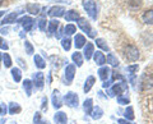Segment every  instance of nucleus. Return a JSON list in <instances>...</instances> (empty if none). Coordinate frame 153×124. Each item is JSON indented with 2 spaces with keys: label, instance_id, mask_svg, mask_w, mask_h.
<instances>
[{
  "label": "nucleus",
  "instance_id": "nucleus-15",
  "mask_svg": "<svg viewBox=\"0 0 153 124\" xmlns=\"http://www.w3.org/2000/svg\"><path fill=\"white\" fill-rule=\"evenodd\" d=\"M143 21H144L146 23H148V25H153V10L152 9H149V10H146L144 13H143Z\"/></svg>",
  "mask_w": 153,
  "mask_h": 124
},
{
  "label": "nucleus",
  "instance_id": "nucleus-25",
  "mask_svg": "<svg viewBox=\"0 0 153 124\" xmlns=\"http://www.w3.org/2000/svg\"><path fill=\"white\" fill-rule=\"evenodd\" d=\"M32 82L30 79H26L25 82H23V87H25V91H26V93H27V96L30 97L31 95H32Z\"/></svg>",
  "mask_w": 153,
  "mask_h": 124
},
{
  "label": "nucleus",
  "instance_id": "nucleus-37",
  "mask_svg": "<svg viewBox=\"0 0 153 124\" xmlns=\"http://www.w3.org/2000/svg\"><path fill=\"white\" fill-rule=\"evenodd\" d=\"M117 102H119V104H121V105H128L129 102H130V100H129V97L119 96V97H117Z\"/></svg>",
  "mask_w": 153,
  "mask_h": 124
},
{
  "label": "nucleus",
  "instance_id": "nucleus-45",
  "mask_svg": "<svg viewBox=\"0 0 153 124\" xmlns=\"http://www.w3.org/2000/svg\"><path fill=\"white\" fill-rule=\"evenodd\" d=\"M119 124H131V123H129L128 120H125V119H119Z\"/></svg>",
  "mask_w": 153,
  "mask_h": 124
},
{
  "label": "nucleus",
  "instance_id": "nucleus-5",
  "mask_svg": "<svg viewBox=\"0 0 153 124\" xmlns=\"http://www.w3.org/2000/svg\"><path fill=\"white\" fill-rule=\"evenodd\" d=\"M78 26H79V28L82 30L83 32H85V33H88V36L89 37H94L96 36V32L92 30V27H91V25L87 22V19H84V18H78Z\"/></svg>",
  "mask_w": 153,
  "mask_h": 124
},
{
  "label": "nucleus",
  "instance_id": "nucleus-30",
  "mask_svg": "<svg viewBox=\"0 0 153 124\" xmlns=\"http://www.w3.org/2000/svg\"><path fill=\"white\" fill-rule=\"evenodd\" d=\"M27 12H30L31 14H38L40 13V7H38L37 4H28Z\"/></svg>",
  "mask_w": 153,
  "mask_h": 124
},
{
  "label": "nucleus",
  "instance_id": "nucleus-3",
  "mask_svg": "<svg viewBox=\"0 0 153 124\" xmlns=\"http://www.w3.org/2000/svg\"><path fill=\"white\" fill-rule=\"evenodd\" d=\"M83 7L92 19H97V5L93 0H83Z\"/></svg>",
  "mask_w": 153,
  "mask_h": 124
},
{
  "label": "nucleus",
  "instance_id": "nucleus-28",
  "mask_svg": "<svg viewBox=\"0 0 153 124\" xmlns=\"http://www.w3.org/2000/svg\"><path fill=\"white\" fill-rule=\"evenodd\" d=\"M92 104H93L92 99H87V100L84 101L83 108H84V111L87 113V114H91V113H92Z\"/></svg>",
  "mask_w": 153,
  "mask_h": 124
},
{
  "label": "nucleus",
  "instance_id": "nucleus-8",
  "mask_svg": "<svg viewBox=\"0 0 153 124\" xmlns=\"http://www.w3.org/2000/svg\"><path fill=\"white\" fill-rule=\"evenodd\" d=\"M74 75H75V66L74 65H68L65 68V81H66V84H70L74 79Z\"/></svg>",
  "mask_w": 153,
  "mask_h": 124
},
{
  "label": "nucleus",
  "instance_id": "nucleus-6",
  "mask_svg": "<svg viewBox=\"0 0 153 124\" xmlns=\"http://www.w3.org/2000/svg\"><path fill=\"white\" fill-rule=\"evenodd\" d=\"M64 101H65V104L68 105V106H70V108H75V106H78V102H79L78 95L70 91V92H68V93L65 95Z\"/></svg>",
  "mask_w": 153,
  "mask_h": 124
},
{
  "label": "nucleus",
  "instance_id": "nucleus-49",
  "mask_svg": "<svg viewBox=\"0 0 153 124\" xmlns=\"http://www.w3.org/2000/svg\"><path fill=\"white\" fill-rule=\"evenodd\" d=\"M1 4H3V0H0V5H1Z\"/></svg>",
  "mask_w": 153,
  "mask_h": 124
},
{
  "label": "nucleus",
  "instance_id": "nucleus-33",
  "mask_svg": "<svg viewBox=\"0 0 153 124\" xmlns=\"http://www.w3.org/2000/svg\"><path fill=\"white\" fill-rule=\"evenodd\" d=\"M125 118H126V120H133L134 119V111H133V108L131 106H129L126 110H125Z\"/></svg>",
  "mask_w": 153,
  "mask_h": 124
},
{
  "label": "nucleus",
  "instance_id": "nucleus-39",
  "mask_svg": "<svg viewBox=\"0 0 153 124\" xmlns=\"http://www.w3.org/2000/svg\"><path fill=\"white\" fill-rule=\"evenodd\" d=\"M33 123L35 124H40L41 123V113H36L33 117Z\"/></svg>",
  "mask_w": 153,
  "mask_h": 124
},
{
  "label": "nucleus",
  "instance_id": "nucleus-35",
  "mask_svg": "<svg viewBox=\"0 0 153 124\" xmlns=\"http://www.w3.org/2000/svg\"><path fill=\"white\" fill-rule=\"evenodd\" d=\"M3 60H4V65H5V68H9V66H12V59L9 54H4L3 55Z\"/></svg>",
  "mask_w": 153,
  "mask_h": 124
},
{
  "label": "nucleus",
  "instance_id": "nucleus-34",
  "mask_svg": "<svg viewBox=\"0 0 153 124\" xmlns=\"http://www.w3.org/2000/svg\"><path fill=\"white\" fill-rule=\"evenodd\" d=\"M64 31H65L66 35H73V33H75L76 28H75L74 25H66L65 28H64Z\"/></svg>",
  "mask_w": 153,
  "mask_h": 124
},
{
  "label": "nucleus",
  "instance_id": "nucleus-31",
  "mask_svg": "<svg viewBox=\"0 0 153 124\" xmlns=\"http://www.w3.org/2000/svg\"><path fill=\"white\" fill-rule=\"evenodd\" d=\"M107 63H110L112 66H117V65H119V61H117V59H116V56H115L112 52H110L108 56H107Z\"/></svg>",
  "mask_w": 153,
  "mask_h": 124
},
{
  "label": "nucleus",
  "instance_id": "nucleus-13",
  "mask_svg": "<svg viewBox=\"0 0 153 124\" xmlns=\"http://www.w3.org/2000/svg\"><path fill=\"white\" fill-rule=\"evenodd\" d=\"M54 120L56 122V124H66L68 122V118H66V114L63 111H59L54 115Z\"/></svg>",
  "mask_w": 153,
  "mask_h": 124
},
{
  "label": "nucleus",
  "instance_id": "nucleus-12",
  "mask_svg": "<svg viewBox=\"0 0 153 124\" xmlns=\"http://www.w3.org/2000/svg\"><path fill=\"white\" fill-rule=\"evenodd\" d=\"M17 17H18V13H10V14H8V16H5L3 18V21L0 22L1 25H12V23H16L17 21Z\"/></svg>",
  "mask_w": 153,
  "mask_h": 124
},
{
  "label": "nucleus",
  "instance_id": "nucleus-24",
  "mask_svg": "<svg viewBox=\"0 0 153 124\" xmlns=\"http://www.w3.org/2000/svg\"><path fill=\"white\" fill-rule=\"evenodd\" d=\"M94 84V77H92V75H89V77L87 78V81H85L84 83V92L87 93L91 88H92V86Z\"/></svg>",
  "mask_w": 153,
  "mask_h": 124
},
{
  "label": "nucleus",
  "instance_id": "nucleus-23",
  "mask_svg": "<svg viewBox=\"0 0 153 124\" xmlns=\"http://www.w3.org/2000/svg\"><path fill=\"white\" fill-rule=\"evenodd\" d=\"M33 60H35V64L37 68H40V69H44L45 66H46V63H45V60L41 58L40 55H35V58H33Z\"/></svg>",
  "mask_w": 153,
  "mask_h": 124
},
{
  "label": "nucleus",
  "instance_id": "nucleus-20",
  "mask_svg": "<svg viewBox=\"0 0 153 124\" xmlns=\"http://www.w3.org/2000/svg\"><path fill=\"white\" fill-rule=\"evenodd\" d=\"M98 75H100V78H101L102 81L107 79L108 75H110V68L108 66H102V68L98 70Z\"/></svg>",
  "mask_w": 153,
  "mask_h": 124
},
{
  "label": "nucleus",
  "instance_id": "nucleus-16",
  "mask_svg": "<svg viewBox=\"0 0 153 124\" xmlns=\"http://www.w3.org/2000/svg\"><path fill=\"white\" fill-rule=\"evenodd\" d=\"M74 44H75L76 49H80V47H83V46L85 45V39H84V36H82V35H75Z\"/></svg>",
  "mask_w": 153,
  "mask_h": 124
},
{
  "label": "nucleus",
  "instance_id": "nucleus-1",
  "mask_svg": "<svg viewBox=\"0 0 153 124\" xmlns=\"http://www.w3.org/2000/svg\"><path fill=\"white\" fill-rule=\"evenodd\" d=\"M120 51H121V55L129 61H135L139 58V50H138V47L134 44H131L130 41L124 42L120 46Z\"/></svg>",
  "mask_w": 153,
  "mask_h": 124
},
{
  "label": "nucleus",
  "instance_id": "nucleus-44",
  "mask_svg": "<svg viewBox=\"0 0 153 124\" xmlns=\"http://www.w3.org/2000/svg\"><path fill=\"white\" fill-rule=\"evenodd\" d=\"M111 83H112V79H110V81H106V82H105L102 86H103L105 88H108V87H110V84H111Z\"/></svg>",
  "mask_w": 153,
  "mask_h": 124
},
{
  "label": "nucleus",
  "instance_id": "nucleus-43",
  "mask_svg": "<svg viewBox=\"0 0 153 124\" xmlns=\"http://www.w3.org/2000/svg\"><path fill=\"white\" fill-rule=\"evenodd\" d=\"M47 109V99L44 97L42 99V110H46Z\"/></svg>",
  "mask_w": 153,
  "mask_h": 124
},
{
  "label": "nucleus",
  "instance_id": "nucleus-41",
  "mask_svg": "<svg viewBox=\"0 0 153 124\" xmlns=\"http://www.w3.org/2000/svg\"><path fill=\"white\" fill-rule=\"evenodd\" d=\"M128 72H130V73L138 72V65H130V66H128Z\"/></svg>",
  "mask_w": 153,
  "mask_h": 124
},
{
  "label": "nucleus",
  "instance_id": "nucleus-10",
  "mask_svg": "<svg viewBox=\"0 0 153 124\" xmlns=\"http://www.w3.org/2000/svg\"><path fill=\"white\" fill-rule=\"evenodd\" d=\"M65 14V8L63 7H52L49 10L50 17H63Z\"/></svg>",
  "mask_w": 153,
  "mask_h": 124
},
{
  "label": "nucleus",
  "instance_id": "nucleus-42",
  "mask_svg": "<svg viewBox=\"0 0 153 124\" xmlns=\"http://www.w3.org/2000/svg\"><path fill=\"white\" fill-rule=\"evenodd\" d=\"M5 113H7V106L5 105H0V115H5Z\"/></svg>",
  "mask_w": 153,
  "mask_h": 124
},
{
  "label": "nucleus",
  "instance_id": "nucleus-27",
  "mask_svg": "<svg viewBox=\"0 0 153 124\" xmlns=\"http://www.w3.org/2000/svg\"><path fill=\"white\" fill-rule=\"evenodd\" d=\"M12 75H13V79L16 81V82H19V81L22 79V72L19 68H13L12 69Z\"/></svg>",
  "mask_w": 153,
  "mask_h": 124
},
{
  "label": "nucleus",
  "instance_id": "nucleus-38",
  "mask_svg": "<svg viewBox=\"0 0 153 124\" xmlns=\"http://www.w3.org/2000/svg\"><path fill=\"white\" fill-rule=\"evenodd\" d=\"M46 19H45V18H41V19L40 21H38V28H40V30L41 31H45L46 30Z\"/></svg>",
  "mask_w": 153,
  "mask_h": 124
},
{
  "label": "nucleus",
  "instance_id": "nucleus-47",
  "mask_svg": "<svg viewBox=\"0 0 153 124\" xmlns=\"http://www.w3.org/2000/svg\"><path fill=\"white\" fill-rule=\"evenodd\" d=\"M4 13H5V12H3V10H0V17H3V16H4Z\"/></svg>",
  "mask_w": 153,
  "mask_h": 124
},
{
  "label": "nucleus",
  "instance_id": "nucleus-21",
  "mask_svg": "<svg viewBox=\"0 0 153 124\" xmlns=\"http://www.w3.org/2000/svg\"><path fill=\"white\" fill-rule=\"evenodd\" d=\"M103 115V110L100 106H97V108H94V109H92V113H91V117H92L93 119H96V120H97V119H100Z\"/></svg>",
  "mask_w": 153,
  "mask_h": 124
},
{
  "label": "nucleus",
  "instance_id": "nucleus-7",
  "mask_svg": "<svg viewBox=\"0 0 153 124\" xmlns=\"http://www.w3.org/2000/svg\"><path fill=\"white\" fill-rule=\"evenodd\" d=\"M18 23H21V25L23 26V28H25L27 32L31 31L33 28V26H35V21H33L31 17H23V18H21V19L18 21Z\"/></svg>",
  "mask_w": 153,
  "mask_h": 124
},
{
  "label": "nucleus",
  "instance_id": "nucleus-26",
  "mask_svg": "<svg viewBox=\"0 0 153 124\" xmlns=\"http://www.w3.org/2000/svg\"><path fill=\"white\" fill-rule=\"evenodd\" d=\"M71 59H73V61H74V63H75L76 65H78V66H80V65L83 64L82 54H80V52H78V51H76V52H74V54H73V56H71Z\"/></svg>",
  "mask_w": 153,
  "mask_h": 124
},
{
  "label": "nucleus",
  "instance_id": "nucleus-18",
  "mask_svg": "<svg viewBox=\"0 0 153 124\" xmlns=\"http://www.w3.org/2000/svg\"><path fill=\"white\" fill-rule=\"evenodd\" d=\"M21 110H22L21 105L17 104V102H10V105H9V114H12V115L21 113Z\"/></svg>",
  "mask_w": 153,
  "mask_h": 124
},
{
  "label": "nucleus",
  "instance_id": "nucleus-29",
  "mask_svg": "<svg viewBox=\"0 0 153 124\" xmlns=\"http://www.w3.org/2000/svg\"><path fill=\"white\" fill-rule=\"evenodd\" d=\"M96 45H97L100 49L105 50V51H110V47H108V45L106 44V42H105L103 39H97V40H96Z\"/></svg>",
  "mask_w": 153,
  "mask_h": 124
},
{
  "label": "nucleus",
  "instance_id": "nucleus-40",
  "mask_svg": "<svg viewBox=\"0 0 153 124\" xmlns=\"http://www.w3.org/2000/svg\"><path fill=\"white\" fill-rule=\"evenodd\" d=\"M8 44H7V42L5 41H4L3 39H1V37H0V49H4V50H8Z\"/></svg>",
  "mask_w": 153,
  "mask_h": 124
},
{
  "label": "nucleus",
  "instance_id": "nucleus-46",
  "mask_svg": "<svg viewBox=\"0 0 153 124\" xmlns=\"http://www.w3.org/2000/svg\"><path fill=\"white\" fill-rule=\"evenodd\" d=\"M0 32H1V33H8V28H1Z\"/></svg>",
  "mask_w": 153,
  "mask_h": 124
},
{
  "label": "nucleus",
  "instance_id": "nucleus-4",
  "mask_svg": "<svg viewBox=\"0 0 153 124\" xmlns=\"http://www.w3.org/2000/svg\"><path fill=\"white\" fill-rule=\"evenodd\" d=\"M126 90H128V84L124 82V81H121L120 83H115V84H114V87L107 91V93H108V96H110V97H114L115 95H120L121 92L126 91Z\"/></svg>",
  "mask_w": 153,
  "mask_h": 124
},
{
  "label": "nucleus",
  "instance_id": "nucleus-14",
  "mask_svg": "<svg viewBox=\"0 0 153 124\" xmlns=\"http://www.w3.org/2000/svg\"><path fill=\"white\" fill-rule=\"evenodd\" d=\"M93 59L94 61L97 63L98 65H103L106 63V58H105V55L102 54L101 51H97V52H93Z\"/></svg>",
  "mask_w": 153,
  "mask_h": 124
},
{
  "label": "nucleus",
  "instance_id": "nucleus-36",
  "mask_svg": "<svg viewBox=\"0 0 153 124\" xmlns=\"http://www.w3.org/2000/svg\"><path fill=\"white\" fill-rule=\"evenodd\" d=\"M25 47H26V52L27 54H33V46L31 45V42L30 41H26L25 42Z\"/></svg>",
  "mask_w": 153,
  "mask_h": 124
},
{
  "label": "nucleus",
  "instance_id": "nucleus-22",
  "mask_svg": "<svg viewBox=\"0 0 153 124\" xmlns=\"http://www.w3.org/2000/svg\"><path fill=\"white\" fill-rule=\"evenodd\" d=\"M59 25H60V23H59V21H57V19H52V21L49 22V28H47V30H49L50 35H52V33H54V32L57 30Z\"/></svg>",
  "mask_w": 153,
  "mask_h": 124
},
{
  "label": "nucleus",
  "instance_id": "nucleus-11",
  "mask_svg": "<svg viewBox=\"0 0 153 124\" xmlns=\"http://www.w3.org/2000/svg\"><path fill=\"white\" fill-rule=\"evenodd\" d=\"M52 105H54L55 109H60L63 102H61V96H60V92L57 90H54L52 92Z\"/></svg>",
  "mask_w": 153,
  "mask_h": 124
},
{
  "label": "nucleus",
  "instance_id": "nucleus-48",
  "mask_svg": "<svg viewBox=\"0 0 153 124\" xmlns=\"http://www.w3.org/2000/svg\"><path fill=\"white\" fill-rule=\"evenodd\" d=\"M40 124H50V123H49V122H41Z\"/></svg>",
  "mask_w": 153,
  "mask_h": 124
},
{
  "label": "nucleus",
  "instance_id": "nucleus-17",
  "mask_svg": "<svg viewBox=\"0 0 153 124\" xmlns=\"http://www.w3.org/2000/svg\"><path fill=\"white\" fill-rule=\"evenodd\" d=\"M93 52H94V50H93V45L88 42V44L85 45V47H84V56H85V59L89 60L91 58H92Z\"/></svg>",
  "mask_w": 153,
  "mask_h": 124
},
{
  "label": "nucleus",
  "instance_id": "nucleus-9",
  "mask_svg": "<svg viewBox=\"0 0 153 124\" xmlns=\"http://www.w3.org/2000/svg\"><path fill=\"white\" fill-rule=\"evenodd\" d=\"M33 84L36 86L37 88H42L44 87V83H45V75L44 73H41V72H37L33 74Z\"/></svg>",
  "mask_w": 153,
  "mask_h": 124
},
{
  "label": "nucleus",
  "instance_id": "nucleus-19",
  "mask_svg": "<svg viewBox=\"0 0 153 124\" xmlns=\"http://www.w3.org/2000/svg\"><path fill=\"white\" fill-rule=\"evenodd\" d=\"M79 18V13L78 12H75V10H69V12H66L65 14V19L66 21H76Z\"/></svg>",
  "mask_w": 153,
  "mask_h": 124
},
{
  "label": "nucleus",
  "instance_id": "nucleus-2",
  "mask_svg": "<svg viewBox=\"0 0 153 124\" xmlns=\"http://www.w3.org/2000/svg\"><path fill=\"white\" fill-rule=\"evenodd\" d=\"M151 87H153V73L151 70H146L144 74L142 75L140 78V91H146V90H149Z\"/></svg>",
  "mask_w": 153,
  "mask_h": 124
},
{
  "label": "nucleus",
  "instance_id": "nucleus-50",
  "mask_svg": "<svg viewBox=\"0 0 153 124\" xmlns=\"http://www.w3.org/2000/svg\"><path fill=\"white\" fill-rule=\"evenodd\" d=\"M1 58H3V56H1V54H0V60H1Z\"/></svg>",
  "mask_w": 153,
  "mask_h": 124
},
{
  "label": "nucleus",
  "instance_id": "nucleus-32",
  "mask_svg": "<svg viewBox=\"0 0 153 124\" xmlns=\"http://www.w3.org/2000/svg\"><path fill=\"white\" fill-rule=\"evenodd\" d=\"M61 46H63V49L64 50H70V46H71V40L70 39H68V37H66V39H63L61 40Z\"/></svg>",
  "mask_w": 153,
  "mask_h": 124
}]
</instances>
